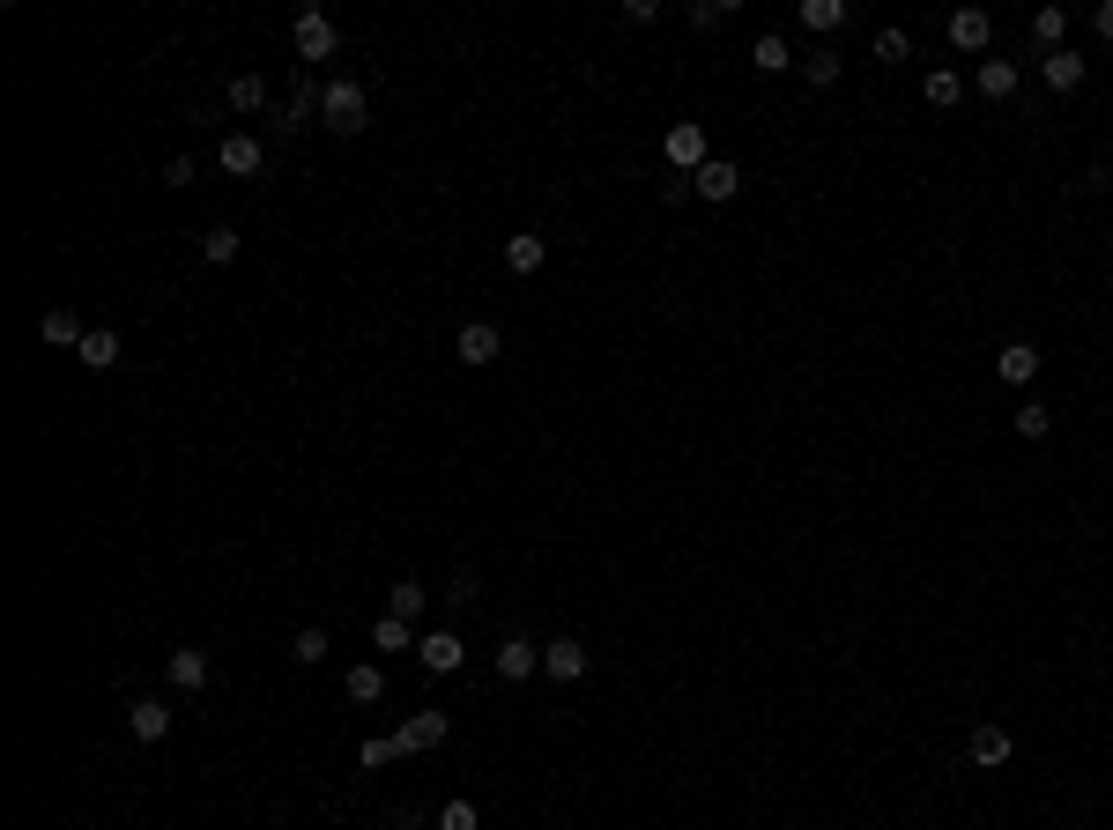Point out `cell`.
Masks as SVG:
<instances>
[{
  "mask_svg": "<svg viewBox=\"0 0 1113 830\" xmlns=\"http://www.w3.org/2000/svg\"><path fill=\"white\" fill-rule=\"evenodd\" d=\"M223 97H230V112H260V104H268V82H260V74H230Z\"/></svg>",
  "mask_w": 1113,
  "mask_h": 830,
  "instance_id": "obj_28",
  "label": "cell"
},
{
  "mask_svg": "<svg viewBox=\"0 0 1113 830\" xmlns=\"http://www.w3.org/2000/svg\"><path fill=\"white\" fill-rule=\"evenodd\" d=\"M497 349H505V334H497L491 319H468V326H461V364H468V371L497 364Z\"/></svg>",
  "mask_w": 1113,
  "mask_h": 830,
  "instance_id": "obj_6",
  "label": "cell"
},
{
  "mask_svg": "<svg viewBox=\"0 0 1113 830\" xmlns=\"http://www.w3.org/2000/svg\"><path fill=\"white\" fill-rule=\"evenodd\" d=\"M45 342L52 349H82V342H90V326H82L68 304H52V312H45Z\"/></svg>",
  "mask_w": 1113,
  "mask_h": 830,
  "instance_id": "obj_21",
  "label": "cell"
},
{
  "mask_svg": "<svg viewBox=\"0 0 1113 830\" xmlns=\"http://www.w3.org/2000/svg\"><path fill=\"white\" fill-rule=\"evenodd\" d=\"M126 734H134V741H164V734H172L164 697H134V705H126Z\"/></svg>",
  "mask_w": 1113,
  "mask_h": 830,
  "instance_id": "obj_9",
  "label": "cell"
},
{
  "mask_svg": "<svg viewBox=\"0 0 1113 830\" xmlns=\"http://www.w3.org/2000/svg\"><path fill=\"white\" fill-rule=\"evenodd\" d=\"M1039 82H1047V90H1054V97H1069V90H1084V60H1076V52H1047V60H1039Z\"/></svg>",
  "mask_w": 1113,
  "mask_h": 830,
  "instance_id": "obj_13",
  "label": "cell"
},
{
  "mask_svg": "<svg viewBox=\"0 0 1113 830\" xmlns=\"http://www.w3.org/2000/svg\"><path fill=\"white\" fill-rule=\"evenodd\" d=\"M238 245H246V238H238L230 222H216V230L200 238V260H208V268H230V260H238Z\"/></svg>",
  "mask_w": 1113,
  "mask_h": 830,
  "instance_id": "obj_25",
  "label": "cell"
},
{
  "mask_svg": "<svg viewBox=\"0 0 1113 830\" xmlns=\"http://www.w3.org/2000/svg\"><path fill=\"white\" fill-rule=\"evenodd\" d=\"M327 653H334V645H327V631H320V623H305V631L290 637V660H297V667H320Z\"/></svg>",
  "mask_w": 1113,
  "mask_h": 830,
  "instance_id": "obj_27",
  "label": "cell"
},
{
  "mask_svg": "<svg viewBox=\"0 0 1113 830\" xmlns=\"http://www.w3.org/2000/svg\"><path fill=\"white\" fill-rule=\"evenodd\" d=\"M320 97H327V90H312V82H297V97H290V120H282V134H297V126L312 120V112H320Z\"/></svg>",
  "mask_w": 1113,
  "mask_h": 830,
  "instance_id": "obj_32",
  "label": "cell"
},
{
  "mask_svg": "<svg viewBox=\"0 0 1113 830\" xmlns=\"http://www.w3.org/2000/svg\"><path fill=\"white\" fill-rule=\"evenodd\" d=\"M1054 430V408L1047 401H1017V438H1047Z\"/></svg>",
  "mask_w": 1113,
  "mask_h": 830,
  "instance_id": "obj_30",
  "label": "cell"
},
{
  "mask_svg": "<svg viewBox=\"0 0 1113 830\" xmlns=\"http://www.w3.org/2000/svg\"><path fill=\"white\" fill-rule=\"evenodd\" d=\"M164 186H194V156H172V164H164Z\"/></svg>",
  "mask_w": 1113,
  "mask_h": 830,
  "instance_id": "obj_38",
  "label": "cell"
},
{
  "mask_svg": "<svg viewBox=\"0 0 1113 830\" xmlns=\"http://www.w3.org/2000/svg\"><path fill=\"white\" fill-rule=\"evenodd\" d=\"M965 757H972V771H1002V764L1017 757V741L1002 727H972V749H965Z\"/></svg>",
  "mask_w": 1113,
  "mask_h": 830,
  "instance_id": "obj_10",
  "label": "cell"
},
{
  "mask_svg": "<svg viewBox=\"0 0 1113 830\" xmlns=\"http://www.w3.org/2000/svg\"><path fill=\"white\" fill-rule=\"evenodd\" d=\"M334 45H342V38H334V23H327L320 8H305V15H297V60H327Z\"/></svg>",
  "mask_w": 1113,
  "mask_h": 830,
  "instance_id": "obj_8",
  "label": "cell"
},
{
  "mask_svg": "<svg viewBox=\"0 0 1113 830\" xmlns=\"http://www.w3.org/2000/svg\"><path fill=\"white\" fill-rule=\"evenodd\" d=\"M543 675L549 683H579V675H587V645H579V637H549L543 645Z\"/></svg>",
  "mask_w": 1113,
  "mask_h": 830,
  "instance_id": "obj_4",
  "label": "cell"
},
{
  "mask_svg": "<svg viewBox=\"0 0 1113 830\" xmlns=\"http://www.w3.org/2000/svg\"><path fill=\"white\" fill-rule=\"evenodd\" d=\"M543 260H549V238H535V230L505 238V268L513 274H543Z\"/></svg>",
  "mask_w": 1113,
  "mask_h": 830,
  "instance_id": "obj_19",
  "label": "cell"
},
{
  "mask_svg": "<svg viewBox=\"0 0 1113 830\" xmlns=\"http://www.w3.org/2000/svg\"><path fill=\"white\" fill-rule=\"evenodd\" d=\"M342 689H349V705H379V697H387V667H379V660H357L342 675Z\"/></svg>",
  "mask_w": 1113,
  "mask_h": 830,
  "instance_id": "obj_18",
  "label": "cell"
},
{
  "mask_svg": "<svg viewBox=\"0 0 1113 830\" xmlns=\"http://www.w3.org/2000/svg\"><path fill=\"white\" fill-rule=\"evenodd\" d=\"M950 45L958 52H988L995 45V15L988 8H958V15H950Z\"/></svg>",
  "mask_w": 1113,
  "mask_h": 830,
  "instance_id": "obj_5",
  "label": "cell"
},
{
  "mask_svg": "<svg viewBox=\"0 0 1113 830\" xmlns=\"http://www.w3.org/2000/svg\"><path fill=\"white\" fill-rule=\"evenodd\" d=\"M423 601H431V593H423L416 579H401V587L387 593V615H401V623H416V615H423Z\"/></svg>",
  "mask_w": 1113,
  "mask_h": 830,
  "instance_id": "obj_29",
  "label": "cell"
},
{
  "mask_svg": "<svg viewBox=\"0 0 1113 830\" xmlns=\"http://www.w3.org/2000/svg\"><path fill=\"white\" fill-rule=\"evenodd\" d=\"M416 660L431 667V675H461V660H468V653H461V637H453V631H431V637H416Z\"/></svg>",
  "mask_w": 1113,
  "mask_h": 830,
  "instance_id": "obj_11",
  "label": "cell"
},
{
  "mask_svg": "<svg viewBox=\"0 0 1113 830\" xmlns=\"http://www.w3.org/2000/svg\"><path fill=\"white\" fill-rule=\"evenodd\" d=\"M445 734H453L445 712H409V719L394 727V757H423V749H439Z\"/></svg>",
  "mask_w": 1113,
  "mask_h": 830,
  "instance_id": "obj_3",
  "label": "cell"
},
{
  "mask_svg": "<svg viewBox=\"0 0 1113 830\" xmlns=\"http://www.w3.org/2000/svg\"><path fill=\"white\" fill-rule=\"evenodd\" d=\"M691 186H698V200H735V194H742V172L728 164V156H713V164H705Z\"/></svg>",
  "mask_w": 1113,
  "mask_h": 830,
  "instance_id": "obj_16",
  "label": "cell"
},
{
  "mask_svg": "<svg viewBox=\"0 0 1113 830\" xmlns=\"http://www.w3.org/2000/svg\"><path fill=\"white\" fill-rule=\"evenodd\" d=\"M74 356H82L90 371H112V364H120V334H112V326H90V342L74 349Z\"/></svg>",
  "mask_w": 1113,
  "mask_h": 830,
  "instance_id": "obj_23",
  "label": "cell"
},
{
  "mask_svg": "<svg viewBox=\"0 0 1113 830\" xmlns=\"http://www.w3.org/2000/svg\"><path fill=\"white\" fill-rule=\"evenodd\" d=\"M439 830H483V816H475V801H445L439 808Z\"/></svg>",
  "mask_w": 1113,
  "mask_h": 830,
  "instance_id": "obj_34",
  "label": "cell"
},
{
  "mask_svg": "<svg viewBox=\"0 0 1113 830\" xmlns=\"http://www.w3.org/2000/svg\"><path fill=\"white\" fill-rule=\"evenodd\" d=\"M720 23H728V8H720V0H698V8H691V30H720Z\"/></svg>",
  "mask_w": 1113,
  "mask_h": 830,
  "instance_id": "obj_37",
  "label": "cell"
},
{
  "mask_svg": "<svg viewBox=\"0 0 1113 830\" xmlns=\"http://www.w3.org/2000/svg\"><path fill=\"white\" fill-rule=\"evenodd\" d=\"M758 74H780V68H794V52H787V38H758Z\"/></svg>",
  "mask_w": 1113,
  "mask_h": 830,
  "instance_id": "obj_33",
  "label": "cell"
},
{
  "mask_svg": "<svg viewBox=\"0 0 1113 830\" xmlns=\"http://www.w3.org/2000/svg\"><path fill=\"white\" fill-rule=\"evenodd\" d=\"M995 378H1002V386H1032V378H1039V349L1032 342H1010L1002 356H995Z\"/></svg>",
  "mask_w": 1113,
  "mask_h": 830,
  "instance_id": "obj_15",
  "label": "cell"
},
{
  "mask_svg": "<svg viewBox=\"0 0 1113 830\" xmlns=\"http://www.w3.org/2000/svg\"><path fill=\"white\" fill-rule=\"evenodd\" d=\"M802 74H810V90H832V82L846 74V60H839V52H810V60H802Z\"/></svg>",
  "mask_w": 1113,
  "mask_h": 830,
  "instance_id": "obj_31",
  "label": "cell"
},
{
  "mask_svg": "<svg viewBox=\"0 0 1113 830\" xmlns=\"http://www.w3.org/2000/svg\"><path fill=\"white\" fill-rule=\"evenodd\" d=\"M320 112H327V126L334 134H364L371 126V97H364V82H327V97H320Z\"/></svg>",
  "mask_w": 1113,
  "mask_h": 830,
  "instance_id": "obj_1",
  "label": "cell"
},
{
  "mask_svg": "<svg viewBox=\"0 0 1113 830\" xmlns=\"http://www.w3.org/2000/svg\"><path fill=\"white\" fill-rule=\"evenodd\" d=\"M972 90H980L988 104H1010V97H1017V60H980Z\"/></svg>",
  "mask_w": 1113,
  "mask_h": 830,
  "instance_id": "obj_14",
  "label": "cell"
},
{
  "mask_svg": "<svg viewBox=\"0 0 1113 830\" xmlns=\"http://www.w3.org/2000/svg\"><path fill=\"white\" fill-rule=\"evenodd\" d=\"M371 645H379V653H416V623H401V615H379V623H371Z\"/></svg>",
  "mask_w": 1113,
  "mask_h": 830,
  "instance_id": "obj_22",
  "label": "cell"
},
{
  "mask_svg": "<svg viewBox=\"0 0 1113 830\" xmlns=\"http://www.w3.org/2000/svg\"><path fill=\"white\" fill-rule=\"evenodd\" d=\"M1091 30H1099V38H1113V0H1099V8H1091Z\"/></svg>",
  "mask_w": 1113,
  "mask_h": 830,
  "instance_id": "obj_39",
  "label": "cell"
},
{
  "mask_svg": "<svg viewBox=\"0 0 1113 830\" xmlns=\"http://www.w3.org/2000/svg\"><path fill=\"white\" fill-rule=\"evenodd\" d=\"M260 164H268V148L253 142V134H223V172L230 178H253Z\"/></svg>",
  "mask_w": 1113,
  "mask_h": 830,
  "instance_id": "obj_17",
  "label": "cell"
},
{
  "mask_svg": "<svg viewBox=\"0 0 1113 830\" xmlns=\"http://www.w3.org/2000/svg\"><path fill=\"white\" fill-rule=\"evenodd\" d=\"M920 97L936 104V112H950V104L965 97V82H958V74H950V68H928V74H920Z\"/></svg>",
  "mask_w": 1113,
  "mask_h": 830,
  "instance_id": "obj_24",
  "label": "cell"
},
{
  "mask_svg": "<svg viewBox=\"0 0 1113 830\" xmlns=\"http://www.w3.org/2000/svg\"><path fill=\"white\" fill-rule=\"evenodd\" d=\"M794 23L810 30V38H832V30L846 23V0H802V8H794Z\"/></svg>",
  "mask_w": 1113,
  "mask_h": 830,
  "instance_id": "obj_20",
  "label": "cell"
},
{
  "mask_svg": "<svg viewBox=\"0 0 1113 830\" xmlns=\"http://www.w3.org/2000/svg\"><path fill=\"white\" fill-rule=\"evenodd\" d=\"M661 156L676 164V178H698L705 164H713V148H705V126L676 120V126H668V142H661Z\"/></svg>",
  "mask_w": 1113,
  "mask_h": 830,
  "instance_id": "obj_2",
  "label": "cell"
},
{
  "mask_svg": "<svg viewBox=\"0 0 1113 830\" xmlns=\"http://www.w3.org/2000/svg\"><path fill=\"white\" fill-rule=\"evenodd\" d=\"M208 667H216V660L200 653V645H178V653L164 660V675H172V689H186V697H194V689H208Z\"/></svg>",
  "mask_w": 1113,
  "mask_h": 830,
  "instance_id": "obj_7",
  "label": "cell"
},
{
  "mask_svg": "<svg viewBox=\"0 0 1113 830\" xmlns=\"http://www.w3.org/2000/svg\"><path fill=\"white\" fill-rule=\"evenodd\" d=\"M906 52H914L906 30H884V38H876V60H884V68H890V60H906Z\"/></svg>",
  "mask_w": 1113,
  "mask_h": 830,
  "instance_id": "obj_36",
  "label": "cell"
},
{
  "mask_svg": "<svg viewBox=\"0 0 1113 830\" xmlns=\"http://www.w3.org/2000/svg\"><path fill=\"white\" fill-rule=\"evenodd\" d=\"M543 667V645H527V637H505L497 645V683H527Z\"/></svg>",
  "mask_w": 1113,
  "mask_h": 830,
  "instance_id": "obj_12",
  "label": "cell"
},
{
  "mask_svg": "<svg viewBox=\"0 0 1113 830\" xmlns=\"http://www.w3.org/2000/svg\"><path fill=\"white\" fill-rule=\"evenodd\" d=\"M357 764H364V771H379V764H394V734H379V741H364V749H357Z\"/></svg>",
  "mask_w": 1113,
  "mask_h": 830,
  "instance_id": "obj_35",
  "label": "cell"
},
{
  "mask_svg": "<svg viewBox=\"0 0 1113 830\" xmlns=\"http://www.w3.org/2000/svg\"><path fill=\"white\" fill-rule=\"evenodd\" d=\"M1032 38L1047 52H1062V38H1069V8H1032Z\"/></svg>",
  "mask_w": 1113,
  "mask_h": 830,
  "instance_id": "obj_26",
  "label": "cell"
}]
</instances>
